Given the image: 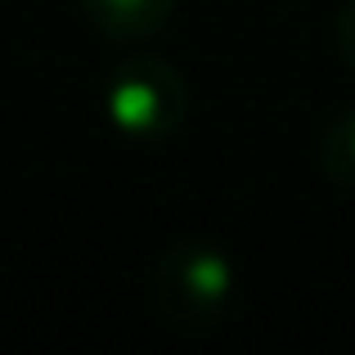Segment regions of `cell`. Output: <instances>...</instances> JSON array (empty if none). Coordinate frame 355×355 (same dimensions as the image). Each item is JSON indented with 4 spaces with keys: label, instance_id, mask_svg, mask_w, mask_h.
I'll use <instances>...</instances> for the list:
<instances>
[{
    "label": "cell",
    "instance_id": "1",
    "mask_svg": "<svg viewBox=\"0 0 355 355\" xmlns=\"http://www.w3.org/2000/svg\"><path fill=\"white\" fill-rule=\"evenodd\" d=\"M157 315L171 329L207 333L230 315L234 302V266L230 257L207 239H180L157 257L153 279H148Z\"/></svg>",
    "mask_w": 355,
    "mask_h": 355
},
{
    "label": "cell",
    "instance_id": "2",
    "mask_svg": "<svg viewBox=\"0 0 355 355\" xmlns=\"http://www.w3.org/2000/svg\"><path fill=\"white\" fill-rule=\"evenodd\" d=\"M104 108L126 139L162 144L189 117V81L180 77L175 63L157 59V54H139L113 68L104 86Z\"/></svg>",
    "mask_w": 355,
    "mask_h": 355
},
{
    "label": "cell",
    "instance_id": "3",
    "mask_svg": "<svg viewBox=\"0 0 355 355\" xmlns=\"http://www.w3.org/2000/svg\"><path fill=\"white\" fill-rule=\"evenodd\" d=\"M86 23L108 41H144L171 23L180 0H77Z\"/></svg>",
    "mask_w": 355,
    "mask_h": 355
},
{
    "label": "cell",
    "instance_id": "4",
    "mask_svg": "<svg viewBox=\"0 0 355 355\" xmlns=\"http://www.w3.org/2000/svg\"><path fill=\"white\" fill-rule=\"evenodd\" d=\"M315 157H320V171L329 175L333 184L355 189V108L351 113H338L329 126H324Z\"/></svg>",
    "mask_w": 355,
    "mask_h": 355
},
{
    "label": "cell",
    "instance_id": "5",
    "mask_svg": "<svg viewBox=\"0 0 355 355\" xmlns=\"http://www.w3.org/2000/svg\"><path fill=\"white\" fill-rule=\"evenodd\" d=\"M333 36H338V54L351 63V72H355V0H347V5L338 9V27H333Z\"/></svg>",
    "mask_w": 355,
    "mask_h": 355
}]
</instances>
